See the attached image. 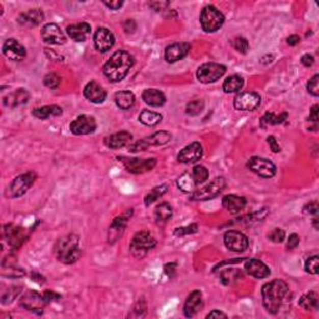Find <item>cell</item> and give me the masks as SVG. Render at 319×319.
<instances>
[{"label": "cell", "mask_w": 319, "mask_h": 319, "mask_svg": "<svg viewBox=\"0 0 319 319\" xmlns=\"http://www.w3.org/2000/svg\"><path fill=\"white\" fill-rule=\"evenodd\" d=\"M318 209H319V206H318L317 201H312V202L307 203V205L303 207V214L318 216Z\"/></svg>", "instance_id": "816d5d0a"}, {"label": "cell", "mask_w": 319, "mask_h": 319, "mask_svg": "<svg viewBox=\"0 0 319 319\" xmlns=\"http://www.w3.org/2000/svg\"><path fill=\"white\" fill-rule=\"evenodd\" d=\"M177 186L184 194H192V192H195L197 190L198 184L196 183L192 173L184 172L177 178Z\"/></svg>", "instance_id": "d6a6232c"}, {"label": "cell", "mask_w": 319, "mask_h": 319, "mask_svg": "<svg viewBox=\"0 0 319 319\" xmlns=\"http://www.w3.org/2000/svg\"><path fill=\"white\" fill-rule=\"evenodd\" d=\"M287 119H288L287 113H282L279 115H276L273 113H265L261 117V120H259V124H261L262 128H267L268 126L283 124Z\"/></svg>", "instance_id": "e575fe53"}, {"label": "cell", "mask_w": 319, "mask_h": 319, "mask_svg": "<svg viewBox=\"0 0 319 319\" xmlns=\"http://www.w3.org/2000/svg\"><path fill=\"white\" fill-rule=\"evenodd\" d=\"M148 7L152 8L155 12H164L170 7L169 2H151L148 3Z\"/></svg>", "instance_id": "f5cc1de1"}, {"label": "cell", "mask_w": 319, "mask_h": 319, "mask_svg": "<svg viewBox=\"0 0 319 319\" xmlns=\"http://www.w3.org/2000/svg\"><path fill=\"white\" fill-rule=\"evenodd\" d=\"M198 226L196 223H192V225L186 226V227H180V228H176L175 229V236L177 237H183L187 236V234H194L197 232Z\"/></svg>", "instance_id": "681fc988"}, {"label": "cell", "mask_w": 319, "mask_h": 319, "mask_svg": "<svg viewBox=\"0 0 319 319\" xmlns=\"http://www.w3.org/2000/svg\"><path fill=\"white\" fill-rule=\"evenodd\" d=\"M41 38L50 45H63L66 43V36L58 24L49 23L41 29Z\"/></svg>", "instance_id": "9a60e30c"}, {"label": "cell", "mask_w": 319, "mask_h": 319, "mask_svg": "<svg viewBox=\"0 0 319 319\" xmlns=\"http://www.w3.org/2000/svg\"><path fill=\"white\" fill-rule=\"evenodd\" d=\"M3 237L8 241L10 248L12 250H18L21 247L24 241L26 240V234H25L24 228L16 227L14 225H5L4 229H3Z\"/></svg>", "instance_id": "ac0fdd59"}, {"label": "cell", "mask_w": 319, "mask_h": 319, "mask_svg": "<svg viewBox=\"0 0 319 319\" xmlns=\"http://www.w3.org/2000/svg\"><path fill=\"white\" fill-rule=\"evenodd\" d=\"M226 66L217 63H206L197 70V79L202 84H211L220 80L226 74Z\"/></svg>", "instance_id": "9c48e42d"}, {"label": "cell", "mask_w": 319, "mask_h": 319, "mask_svg": "<svg viewBox=\"0 0 319 319\" xmlns=\"http://www.w3.org/2000/svg\"><path fill=\"white\" fill-rule=\"evenodd\" d=\"M29 99H30L29 91L25 90V89H16L15 91L7 95V96L3 99V103H4V106H7V108H18V106L26 103Z\"/></svg>", "instance_id": "f546056e"}, {"label": "cell", "mask_w": 319, "mask_h": 319, "mask_svg": "<svg viewBox=\"0 0 319 319\" xmlns=\"http://www.w3.org/2000/svg\"><path fill=\"white\" fill-rule=\"evenodd\" d=\"M96 120L89 115H80L70 124V131L74 135H89L96 130Z\"/></svg>", "instance_id": "5bb4252c"}, {"label": "cell", "mask_w": 319, "mask_h": 319, "mask_svg": "<svg viewBox=\"0 0 319 319\" xmlns=\"http://www.w3.org/2000/svg\"><path fill=\"white\" fill-rule=\"evenodd\" d=\"M203 308V297L200 290H194L187 297L183 306V313L187 318H192Z\"/></svg>", "instance_id": "7402d4cb"}, {"label": "cell", "mask_w": 319, "mask_h": 319, "mask_svg": "<svg viewBox=\"0 0 319 319\" xmlns=\"http://www.w3.org/2000/svg\"><path fill=\"white\" fill-rule=\"evenodd\" d=\"M268 238H270V241H272L273 243H282L285 238V232L282 228H274L268 234Z\"/></svg>", "instance_id": "f907efd6"}, {"label": "cell", "mask_w": 319, "mask_h": 319, "mask_svg": "<svg viewBox=\"0 0 319 319\" xmlns=\"http://www.w3.org/2000/svg\"><path fill=\"white\" fill-rule=\"evenodd\" d=\"M318 293L312 290V292H308L304 296L301 297L299 299V306L306 310H314L318 309Z\"/></svg>", "instance_id": "8d00e7d4"}, {"label": "cell", "mask_w": 319, "mask_h": 319, "mask_svg": "<svg viewBox=\"0 0 319 319\" xmlns=\"http://www.w3.org/2000/svg\"><path fill=\"white\" fill-rule=\"evenodd\" d=\"M232 46L236 51H238L240 54H247V51L250 50V44H248L247 39L242 38V36H237L232 40Z\"/></svg>", "instance_id": "ee69618b"}, {"label": "cell", "mask_w": 319, "mask_h": 319, "mask_svg": "<svg viewBox=\"0 0 319 319\" xmlns=\"http://www.w3.org/2000/svg\"><path fill=\"white\" fill-rule=\"evenodd\" d=\"M44 20V13L40 9H29L18 16V23L23 26H38Z\"/></svg>", "instance_id": "4316f807"}, {"label": "cell", "mask_w": 319, "mask_h": 319, "mask_svg": "<svg viewBox=\"0 0 319 319\" xmlns=\"http://www.w3.org/2000/svg\"><path fill=\"white\" fill-rule=\"evenodd\" d=\"M167 190H169L167 184H161V186L153 187L146 195V197H145V206L148 207L150 205H152L156 200H158L160 197H162V196L166 194Z\"/></svg>", "instance_id": "ab89813d"}, {"label": "cell", "mask_w": 319, "mask_h": 319, "mask_svg": "<svg viewBox=\"0 0 319 319\" xmlns=\"http://www.w3.org/2000/svg\"><path fill=\"white\" fill-rule=\"evenodd\" d=\"M94 44L100 52H106L114 46L115 36L108 28H99L94 34Z\"/></svg>", "instance_id": "ffe728a7"}, {"label": "cell", "mask_w": 319, "mask_h": 319, "mask_svg": "<svg viewBox=\"0 0 319 319\" xmlns=\"http://www.w3.org/2000/svg\"><path fill=\"white\" fill-rule=\"evenodd\" d=\"M36 180V173L34 172H26L23 175L18 176L12 181V183L8 186L7 190V197L9 198H18L20 196L25 195L28 190L33 186Z\"/></svg>", "instance_id": "8992f818"}, {"label": "cell", "mask_w": 319, "mask_h": 319, "mask_svg": "<svg viewBox=\"0 0 319 319\" xmlns=\"http://www.w3.org/2000/svg\"><path fill=\"white\" fill-rule=\"evenodd\" d=\"M19 304H20V307L23 309L28 310V312L35 313V314H41L47 303L43 295L35 292V290H28L20 298Z\"/></svg>", "instance_id": "30bf717a"}, {"label": "cell", "mask_w": 319, "mask_h": 319, "mask_svg": "<svg viewBox=\"0 0 319 319\" xmlns=\"http://www.w3.org/2000/svg\"><path fill=\"white\" fill-rule=\"evenodd\" d=\"M3 52L8 59L14 61H20L26 57V50L16 39H8L3 44Z\"/></svg>", "instance_id": "603a6c76"}, {"label": "cell", "mask_w": 319, "mask_h": 319, "mask_svg": "<svg viewBox=\"0 0 319 319\" xmlns=\"http://www.w3.org/2000/svg\"><path fill=\"white\" fill-rule=\"evenodd\" d=\"M261 105V96L257 92H241L233 100V106L240 111H253Z\"/></svg>", "instance_id": "7c38bea8"}, {"label": "cell", "mask_w": 319, "mask_h": 319, "mask_svg": "<svg viewBox=\"0 0 319 319\" xmlns=\"http://www.w3.org/2000/svg\"><path fill=\"white\" fill-rule=\"evenodd\" d=\"M66 33H68V35L74 41H76V43H83V41H85L86 38L90 35L91 26L88 23L72 24L66 28Z\"/></svg>", "instance_id": "83f0119b"}, {"label": "cell", "mask_w": 319, "mask_h": 319, "mask_svg": "<svg viewBox=\"0 0 319 319\" xmlns=\"http://www.w3.org/2000/svg\"><path fill=\"white\" fill-rule=\"evenodd\" d=\"M136 29H137V24L135 20H132V19H127V20L124 23V30L126 34H132V33H135Z\"/></svg>", "instance_id": "db71d44e"}, {"label": "cell", "mask_w": 319, "mask_h": 319, "mask_svg": "<svg viewBox=\"0 0 319 319\" xmlns=\"http://www.w3.org/2000/svg\"><path fill=\"white\" fill-rule=\"evenodd\" d=\"M32 277H33V279H34L35 282H38L39 284H43V283H45V278H44L43 276H41V274H38V273H32Z\"/></svg>", "instance_id": "03108f58"}, {"label": "cell", "mask_w": 319, "mask_h": 319, "mask_svg": "<svg viewBox=\"0 0 319 319\" xmlns=\"http://www.w3.org/2000/svg\"><path fill=\"white\" fill-rule=\"evenodd\" d=\"M301 63L303 64L306 68H310V66L314 64V58H313V55H310V54H304L301 59Z\"/></svg>", "instance_id": "94428289"}, {"label": "cell", "mask_w": 319, "mask_h": 319, "mask_svg": "<svg viewBox=\"0 0 319 319\" xmlns=\"http://www.w3.org/2000/svg\"><path fill=\"white\" fill-rule=\"evenodd\" d=\"M124 166L126 167L128 172L135 173V175H140V173H145L151 171L153 167L156 166V158H126L121 157Z\"/></svg>", "instance_id": "4fadbf2b"}, {"label": "cell", "mask_w": 319, "mask_h": 319, "mask_svg": "<svg viewBox=\"0 0 319 319\" xmlns=\"http://www.w3.org/2000/svg\"><path fill=\"white\" fill-rule=\"evenodd\" d=\"M200 23L206 33H215L225 23V15L214 5H207L200 15Z\"/></svg>", "instance_id": "5b68a950"}, {"label": "cell", "mask_w": 319, "mask_h": 319, "mask_svg": "<svg viewBox=\"0 0 319 319\" xmlns=\"http://www.w3.org/2000/svg\"><path fill=\"white\" fill-rule=\"evenodd\" d=\"M164 270H165V273H166L170 278H172V277L176 274L177 264H176V263H167V264L164 267Z\"/></svg>", "instance_id": "91938a15"}, {"label": "cell", "mask_w": 319, "mask_h": 319, "mask_svg": "<svg viewBox=\"0 0 319 319\" xmlns=\"http://www.w3.org/2000/svg\"><path fill=\"white\" fill-rule=\"evenodd\" d=\"M172 135L167 131H157V132L152 134L151 136L145 137V139L140 140V141L135 142L131 146H128V151L130 152H141V151L147 150L150 146H162L166 145L167 142L171 141Z\"/></svg>", "instance_id": "52a82bcc"}, {"label": "cell", "mask_w": 319, "mask_h": 319, "mask_svg": "<svg viewBox=\"0 0 319 319\" xmlns=\"http://www.w3.org/2000/svg\"><path fill=\"white\" fill-rule=\"evenodd\" d=\"M212 318H227V314H225V313L221 312V310L215 309L207 314V319H212Z\"/></svg>", "instance_id": "be15d7a7"}, {"label": "cell", "mask_w": 319, "mask_h": 319, "mask_svg": "<svg viewBox=\"0 0 319 319\" xmlns=\"http://www.w3.org/2000/svg\"><path fill=\"white\" fill-rule=\"evenodd\" d=\"M245 270L250 276L259 279L267 278L271 274L270 267H268L265 263H263L262 261L256 258L247 259V261L245 262Z\"/></svg>", "instance_id": "cb8c5ba5"}, {"label": "cell", "mask_w": 319, "mask_h": 319, "mask_svg": "<svg viewBox=\"0 0 319 319\" xmlns=\"http://www.w3.org/2000/svg\"><path fill=\"white\" fill-rule=\"evenodd\" d=\"M33 115H34L36 119L46 120L49 119V117L60 116V115H63V109L58 105L41 106V108L34 109V110H33Z\"/></svg>", "instance_id": "1f68e13d"}, {"label": "cell", "mask_w": 319, "mask_h": 319, "mask_svg": "<svg viewBox=\"0 0 319 319\" xmlns=\"http://www.w3.org/2000/svg\"><path fill=\"white\" fill-rule=\"evenodd\" d=\"M247 167L252 172L263 178H272L277 172L276 165L272 161L263 157H257V156L248 160Z\"/></svg>", "instance_id": "8fae6325"}, {"label": "cell", "mask_w": 319, "mask_h": 319, "mask_svg": "<svg viewBox=\"0 0 319 319\" xmlns=\"http://www.w3.org/2000/svg\"><path fill=\"white\" fill-rule=\"evenodd\" d=\"M223 241L226 247L232 252H245L248 248V238L240 231H227Z\"/></svg>", "instance_id": "e0dca14e"}, {"label": "cell", "mask_w": 319, "mask_h": 319, "mask_svg": "<svg viewBox=\"0 0 319 319\" xmlns=\"http://www.w3.org/2000/svg\"><path fill=\"white\" fill-rule=\"evenodd\" d=\"M221 281H222L223 284L229 285L240 279L242 277V272L238 270H234V268H229V270H225L221 272Z\"/></svg>", "instance_id": "60d3db41"}, {"label": "cell", "mask_w": 319, "mask_h": 319, "mask_svg": "<svg viewBox=\"0 0 319 319\" xmlns=\"http://www.w3.org/2000/svg\"><path fill=\"white\" fill-rule=\"evenodd\" d=\"M304 270L309 274H317L319 271V257L312 256L307 258L306 263H304Z\"/></svg>", "instance_id": "bcb514c9"}, {"label": "cell", "mask_w": 319, "mask_h": 319, "mask_svg": "<svg viewBox=\"0 0 319 319\" xmlns=\"http://www.w3.org/2000/svg\"><path fill=\"white\" fill-rule=\"evenodd\" d=\"M142 100L147 105L153 106V108H160L166 102V96L164 95V92L157 90V89H147V90L142 92Z\"/></svg>", "instance_id": "4dcf8cb0"}, {"label": "cell", "mask_w": 319, "mask_h": 319, "mask_svg": "<svg viewBox=\"0 0 319 319\" xmlns=\"http://www.w3.org/2000/svg\"><path fill=\"white\" fill-rule=\"evenodd\" d=\"M55 254L60 262L65 264H72L77 262L81 256L80 238L76 234H68L61 237L55 245Z\"/></svg>", "instance_id": "3957f363"}, {"label": "cell", "mask_w": 319, "mask_h": 319, "mask_svg": "<svg viewBox=\"0 0 319 319\" xmlns=\"http://www.w3.org/2000/svg\"><path fill=\"white\" fill-rule=\"evenodd\" d=\"M61 79L58 76L57 74H47L45 77H44V85L49 89H58L59 85H60Z\"/></svg>", "instance_id": "7dc6e473"}, {"label": "cell", "mask_w": 319, "mask_h": 319, "mask_svg": "<svg viewBox=\"0 0 319 319\" xmlns=\"http://www.w3.org/2000/svg\"><path fill=\"white\" fill-rule=\"evenodd\" d=\"M135 95L131 91L125 90L115 94V102L122 110H128V109L132 108L134 103H135Z\"/></svg>", "instance_id": "836d02e7"}, {"label": "cell", "mask_w": 319, "mask_h": 319, "mask_svg": "<svg viewBox=\"0 0 319 319\" xmlns=\"http://www.w3.org/2000/svg\"><path fill=\"white\" fill-rule=\"evenodd\" d=\"M130 217H131V212H126V214H122V215H120V216L114 218L110 227H109V233H108V242L110 243V245H114V243L122 236V233H124Z\"/></svg>", "instance_id": "2e32d148"}, {"label": "cell", "mask_w": 319, "mask_h": 319, "mask_svg": "<svg viewBox=\"0 0 319 319\" xmlns=\"http://www.w3.org/2000/svg\"><path fill=\"white\" fill-rule=\"evenodd\" d=\"M21 292L20 287H12L9 289H5L2 295V303L3 304H9L12 303L14 299L19 296V293Z\"/></svg>", "instance_id": "f6af8a7d"}, {"label": "cell", "mask_w": 319, "mask_h": 319, "mask_svg": "<svg viewBox=\"0 0 319 319\" xmlns=\"http://www.w3.org/2000/svg\"><path fill=\"white\" fill-rule=\"evenodd\" d=\"M157 245V241L148 231H140L132 237L130 243V252L137 259L144 258L148 251Z\"/></svg>", "instance_id": "277c9868"}, {"label": "cell", "mask_w": 319, "mask_h": 319, "mask_svg": "<svg viewBox=\"0 0 319 319\" xmlns=\"http://www.w3.org/2000/svg\"><path fill=\"white\" fill-rule=\"evenodd\" d=\"M267 142H268V145H270L271 150H272L274 153H278V152H281V146H279V145H278V142H277L276 137H274V136H268V139H267Z\"/></svg>", "instance_id": "6f0895ef"}, {"label": "cell", "mask_w": 319, "mask_h": 319, "mask_svg": "<svg viewBox=\"0 0 319 319\" xmlns=\"http://www.w3.org/2000/svg\"><path fill=\"white\" fill-rule=\"evenodd\" d=\"M205 109V101L203 100H194V101L189 102L186 106V114L190 116H197L200 115Z\"/></svg>", "instance_id": "7bdbcfd3"}, {"label": "cell", "mask_w": 319, "mask_h": 319, "mask_svg": "<svg viewBox=\"0 0 319 319\" xmlns=\"http://www.w3.org/2000/svg\"><path fill=\"white\" fill-rule=\"evenodd\" d=\"M318 216H314V218H313V227H314L315 231H318L319 229V226H318Z\"/></svg>", "instance_id": "003e7915"}, {"label": "cell", "mask_w": 319, "mask_h": 319, "mask_svg": "<svg viewBox=\"0 0 319 319\" xmlns=\"http://www.w3.org/2000/svg\"><path fill=\"white\" fill-rule=\"evenodd\" d=\"M299 41H301V38H299L298 35H290L289 38L287 39V44L289 46H295L297 45V44H299Z\"/></svg>", "instance_id": "e7e4bbea"}, {"label": "cell", "mask_w": 319, "mask_h": 319, "mask_svg": "<svg viewBox=\"0 0 319 319\" xmlns=\"http://www.w3.org/2000/svg\"><path fill=\"white\" fill-rule=\"evenodd\" d=\"M226 187V180L225 177H216L214 181H211L208 184L203 186L202 189L196 190L192 192L190 198L191 201H208L212 198L217 197L221 192L225 190Z\"/></svg>", "instance_id": "ba28073f"}, {"label": "cell", "mask_w": 319, "mask_h": 319, "mask_svg": "<svg viewBox=\"0 0 319 319\" xmlns=\"http://www.w3.org/2000/svg\"><path fill=\"white\" fill-rule=\"evenodd\" d=\"M191 173H192V176H194L196 183L197 184L206 182V180L209 176L208 170H207L205 166H202V165H197V166H195Z\"/></svg>", "instance_id": "b9f144b4"}, {"label": "cell", "mask_w": 319, "mask_h": 319, "mask_svg": "<svg viewBox=\"0 0 319 319\" xmlns=\"http://www.w3.org/2000/svg\"><path fill=\"white\" fill-rule=\"evenodd\" d=\"M162 120V115L158 113H155V111H150V110H144L141 114L139 115V121L141 124H144L145 126H156L160 124Z\"/></svg>", "instance_id": "74e56055"}, {"label": "cell", "mask_w": 319, "mask_h": 319, "mask_svg": "<svg viewBox=\"0 0 319 319\" xmlns=\"http://www.w3.org/2000/svg\"><path fill=\"white\" fill-rule=\"evenodd\" d=\"M44 298H45L46 303H50V302H54V301H59L61 298L60 295L55 293L54 290H46V292L43 293Z\"/></svg>", "instance_id": "9f6ffc18"}, {"label": "cell", "mask_w": 319, "mask_h": 319, "mask_svg": "<svg viewBox=\"0 0 319 319\" xmlns=\"http://www.w3.org/2000/svg\"><path fill=\"white\" fill-rule=\"evenodd\" d=\"M103 5H106L111 10H119L124 5V3L120 2V0H116V2H103Z\"/></svg>", "instance_id": "6125c7cd"}, {"label": "cell", "mask_w": 319, "mask_h": 319, "mask_svg": "<svg viewBox=\"0 0 319 319\" xmlns=\"http://www.w3.org/2000/svg\"><path fill=\"white\" fill-rule=\"evenodd\" d=\"M132 141V135L127 131H120V132L114 134L105 139V145L111 150H117V148H122L127 146L130 142Z\"/></svg>", "instance_id": "f1b7e54d"}, {"label": "cell", "mask_w": 319, "mask_h": 319, "mask_svg": "<svg viewBox=\"0 0 319 319\" xmlns=\"http://www.w3.org/2000/svg\"><path fill=\"white\" fill-rule=\"evenodd\" d=\"M243 77L240 75H231L223 83L222 89L226 94H233V92H238L241 89L243 88Z\"/></svg>", "instance_id": "d590c367"}, {"label": "cell", "mask_w": 319, "mask_h": 319, "mask_svg": "<svg viewBox=\"0 0 319 319\" xmlns=\"http://www.w3.org/2000/svg\"><path fill=\"white\" fill-rule=\"evenodd\" d=\"M318 110H319V106L318 105H314L312 108V110H310V114H309V121H312L313 124H314L315 127H317L318 125Z\"/></svg>", "instance_id": "680465c9"}, {"label": "cell", "mask_w": 319, "mask_h": 319, "mask_svg": "<svg viewBox=\"0 0 319 319\" xmlns=\"http://www.w3.org/2000/svg\"><path fill=\"white\" fill-rule=\"evenodd\" d=\"M298 245H299V236L296 233H292L289 236V238H288L287 248L288 250H295Z\"/></svg>", "instance_id": "11a10c76"}, {"label": "cell", "mask_w": 319, "mask_h": 319, "mask_svg": "<svg viewBox=\"0 0 319 319\" xmlns=\"http://www.w3.org/2000/svg\"><path fill=\"white\" fill-rule=\"evenodd\" d=\"M203 155V148L202 145L200 142L195 141L191 142L190 145H187L186 147H183L180 151V153L177 155L178 162L181 164H194V162L198 161Z\"/></svg>", "instance_id": "d6986e66"}, {"label": "cell", "mask_w": 319, "mask_h": 319, "mask_svg": "<svg viewBox=\"0 0 319 319\" xmlns=\"http://www.w3.org/2000/svg\"><path fill=\"white\" fill-rule=\"evenodd\" d=\"M222 205L232 215L240 214L242 209H245L246 205H247V200L243 196L238 195H227L223 197Z\"/></svg>", "instance_id": "484cf974"}, {"label": "cell", "mask_w": 319, "mask_h": 319, "mask_svg": "<svg viewBox=\"0 0 319 319\" xmlns=\"http://www.w3.org/2000/svg\"><path fill=\"white\" fill-rule=\"evenodd\" d=\"M289 293V287L283 279H273L262 287L263 307L271 314H277Z\"/></svg>", "instance_id": "6da1fadb"}, {"label": "cell", "mask_w": 319, "mask_h": 319, "mask_svg": "<svg viewBox=\"0 0 319 319\" xmlns=\"http://www.w3.org/2000/svg\"><path fill=\"white\" fill-rule=\"evenodd\" d=\"M318 80H319V75L315 74L314 76L312 77L307 84V90L309 92L312 96L317 97L319 95V85H318Z\"/></svg>", "instance_id": "c3c4849f"}, {"label": "cell", "mask_w": 319, "mask_h": 319, "mask_svg": "<svg viewBox=\"0 0 319 319\" xmlns=\"http://www.w3.org/2000/svg\"><path fill=\"white\" fill-rule=\"evenodd\" d=\"M135 59L130 52L119 50L103 65V75L113 83H119L127 76L130 69L134 66Z\"/></svg>", "instance_id": "7a4b0ae2"}, {"label": "cell", "mask_w": 319, "mask_h": 319, "mask_svg": "<svg viewBox=\"0 0 319 319\" xmlns=\"http://www.w3.org/2000/svg\"><path fill=\"white\" fill-rule=\"evenodd\" d=\"M191 45L189 43H175L166 47L165 50V60L167 63L173 64L178 60H182L189 55Z\"/></svg>", "instance_id": "44dd1931"}, {"label": "cell", "mask_w": 319, "mask_h": 319, "mask_svg": "<svg viewBox=\"0 0 319 319\" xmlns=\"http://www.w3.org/2000/svg\"><path fill=\"white\" fill-rule=\"evenodd\" d=\"M84 96L92 103H102L106 99V91L97 81L92 80L84 88Z\"/></svg>", "instance_id": "d4e9b609"}, {"label": "cell", "mask_w": 319, "mask_h": 319, "mask_svg": "<svg viewBox=\"0 0 319 319\" xmlns=\"http://www.w3.org/2000/svg\"><path fill=\"white\" fill-rule=\"evenodd\" d=\"M172 207L167 202L161 203L155 209V220L157 223H165L172 217Z\"/></svg>", "instance_id": "f35d334b"}]
</instances>
